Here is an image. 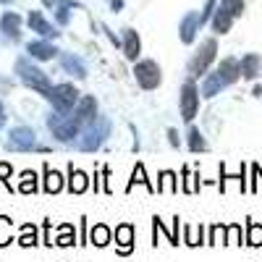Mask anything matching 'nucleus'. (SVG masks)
<instances>
[{
  "mask_svg": "<svg viewBox=\"0 0 262 262\" xmlns=\"http://www.w3.org/2000/svg\"><path fill=\"white\" fill-rule=\"evenodd\" d=\"M48 100H50V105H53L55 113L71 116V113L76 111V105H79L81 95H79V90H76L74 84H55L53 90L48 92Z\"/></svg>",
  "mask_w": 262,
  "mask_h": 262,
  "instance_id": "obj_4",
  "label": "nucleus"
},
{
  "mask_svg": "<svg viewBox=\"0 0 262 262\" xmlns=\"http://www.w3.org/2000/svg\"><path fill=\"white\" fill-rule=\"evenodd\" d=\"M11 242H16L13 238V221L8 215H0V249L8 247Z\"/></svg>",
  "mask_w": 262,
  "mask_h": 262,
  "instance_id": "obj_34",
  "label": "nucleus"
},
{
  "mask_svg": "<svg viewBox=\"0 0 262 262\" xmlns=\"http://www.w3.org/2000/svg\"><path fill=\"white\" fill-rule=\"evenodd\" d=\"M179 105H181V118L186 123H191L196 118V113H200V90H196V84L191 79L184 81V86H181Z\"/></svg>",
  "mask_w": 262,
  "mask_h": 262,
  "instance_id": "obj_8",
  "label": "nucleus"
},
{
  "mask_svg": "<svg viewBox=\"0 0 262 262\" xmlns=\"http://www.w3.org/2000/svg\"><path fill=\"white\" fill-rule=\"evenodd\" d=\"M11 176H13L11 163H3V160H0V184H6V189H11Z\"/></svg>",
  "mask_w": 262,
  "mask_h": 262,
  "instance_id": "obj_39",
  "label": "nucleus"
},
{
  "mask_svg": "<svg viewBox=\"0 0 262 262\" xmlns=\"http://www.w3.org/2000/svg\"><path fill=\"white\" fill-rule=\"evenodd\" d=\"M221 8H226L233 18H238V16H242L244 13V0H223V3H221Z\"/></svg>",
  "mask_w": 262,
  "mask_h": 262,
  "instance_id": "obj_38",
  "label": "nucleus"
},
{
  "mask_svg": "<svg viewBox=\"0 0 262 262\" xmlns=\"http://www.w3.org/2000/svg\"><path fill=\"white\" fill-rule=\"evenodd\" d=\"M238 66H242V79H257L259 69H262V58L257 53H247L242 60H238Z\"/></svg>",
  "mask_w": 262,
  "mask_h": 262,
  "instance_id": "obj_22",
  "label": "nucleus"
},
{
  "mask_svg": "<svg viewBox=\"0 0 262 262\" xmlns=\"http://www.w3.org/2000/svg\"><path fill=\"white\" fill-rule=\"evenodd\" d=\"M113 242V231L107 228L105 223H95V228H90V244H95V247H107Z\"/></svg>",
  "mask_w": 262,
  "mask_h": 262,
  "instance_id": "obj_23",
  "label": "nucleus"
},
{
  "mask_svg": "<svg viewBox=\"0 0 262 262\" xmlns=\"http://www.w3.org/2000/svg\"><path fill=\"white\" fill-rule=\"evenodd\" d=\"M13 81H6V79H0V90H11Z\"/></svg>",
  "mask_w": 262,
  "mask_h": 262,
  "instance_id": "obj_43",
  "label": "nucleus"
},
{
  "mask_svg": "<svg viewBox=\"0 0 262 262\" xmlns=\"http://www.w3.org/2000/svg\"><path fill=\"white\" fill-rule=\"evenodd\" d=\"M247 165H242V170L238 173H228L226 170V163H221V181H217V186H221V191H226V184L233 179V181H238V186H242V191H247Z\"/></svg>",
  "mask_w": 262,
  "mask_h": 262,
  "instance_id": "obj_24",
  "label": "nucleus"
},
{
  "mask_svg": "<svg viewBox=\"0 0 262 262\" xmlns=\"http://www.w3.org/2000/svg\"><path fill=\"white\" fill-rule=\"evenodd\" d=\"M226 228H228V226H223V223H215V226H210L207 244H210V247H215V244H226Z\"/></svg>",
  "mask_w": 262,
  "mask_h": 262,
  "instance_id": "obj_35",
  "label": "nucleus"
},
{
  "mask_svg": "<svg viewBox=\"0 0 262 262\" xmlns=\"http://www.w3.org/2000/svg\"><path fill=\"white\" fill-rule=\"evenodd\" d=\"M6 147H8V149H13V152H29V149H39L34 128H32V126H16V128H11Z\"/></svg>",
  "mask_w": 262,
  "mask_h": 262,
  "instance_id": "obj_9",
  "label": "nucleus"
},
{
  "mask_svg": "<svg viewBox=\"0 0 262 262\" xmlns=\"http://www.w3.org/2000/svg\"><path fill=\"white\" fill-rule=\"evenodd\" d=\"M42 3H45L48 8H53V3H60V0H42Z\"/></svg>",
  "mask_w": 262,
  "mask_h": 262,
  "instance_id": "obj_44",
  "label": "nucleus"
},
{
  "mask_svg": "<svg viewBox=\"0 0 262 262\" xmlns=\"http://www.w3.org/2000/svg\"><path fill=\"white\" fill-rule=\"evenodd\" d=\"M226 244H231V247H242L244 242H242V223H228V228H226Z\"/></svg>",
  "mask_w": 262,
  "mask_h": 262,
  "instance_id": "obj_37",
  "label": "nucleus"
},
{
  "mask_svg": "<svg viewBox=\"0 0 262 262\" xmlns=\"http://www.w3.org/2000/svg\"><path fill=\"white\" fill-rule=\"evenodd\" d=\"M6 126V111H3V102H0V128Z\"/></svg>",
  "mask_w": 262,
  "mask_h": 262,
  "instance_id": "obj_41",
  "label": "nucleus"
},
{
  "mask_svg": "<svg viewBox=\"0 0 262 262\" xmlns=\"http://www.w3.org/2000/svg\"><path fill=\"white\" fill-rule=\"evenodd\" d=\"M137 184H142L149 194H158V186L147 179V170H144V165H142V163H137V165H134V170H131V179H128V184H126V194H131V189H134Z\"/></svg>",
  "mask_w": 262,
  "mask_h": 262,
  "instance_id": "obj_19",
  "label": "nucleus"
},
{
  "mask_svg": "<svg viewBox=\"0 0 262 262\" xmlns=\"http://www.w3.org/2000/svg\"><path fill=\"white\" fill-rule=\"evenodd\" d=\"M181 221V217L176 215V217H173V228H165V221H163V217L160 215H155V217H152V231H155V233H165V238H168V242L173 244V247H179L181 242H179V223Z\"/></svg>",
  "mask_w": 262,
  "mask_h": 262,
  "instance_id": "obj_18",
  "label": "nucleus"
},
{
  "mask_svg": "<svg viewBox=\"0 0 262 262\" xmlns=\"http://www.w3.org/2000/svg\"><path fill=\"white\" fill-rule=\"evenodd\" d=\"M58 58H60V66H63L66 74H71L74 79H86V66H84V60H81L79 55H74V53H60Z\"/></svg>",
  "mask_w": 262,
  "mask_h": 262,
  "instance_id": "obj_14",
  "label": "nucleus"
},
{
  "mask_svg": "<svg viewBox=\"0 0 262 262\" xmlns=\"http://www.w3.org/2000/svg\"><path fill=\"white\" fill-rule=\"evenodd\" d=\"M16 244H18V247H24V249L37 247V244H39L37 226H34V223H24V226H21V233H18V238H16Z\"/></svg>",
  "mask_w": 262,
  "mask_h": 262,
  "instance_id": "obj_26",
  "label": "nucleus"
},
{
  "mask_svg": "<svg viewBox=\"0 0 262 262\" xmlns=\"http://www.w3.org/2000/svg\"><path fill=\"white\" fill-rule=\"evenodd\" d=\"M215 53H217V42L215 39H205L202 45H200V50H196L191 55V60H189V76L196 79V76L207 74L210 63L215 60Z\"/></svg>",
  "mask_w": 262,
  "mask_h": 262,
  "instance_id": "obj_6",
  "label": "nucleus"
},
{
  "mask_svg": "<svg viewBox=\"0 0 262 262\" xmlns=\"http://www.w3.org/2000/svg\"><path fill=\"white\" fill-rule=\"evenodd\" d=\"M238 76H242V66H238L236 58H226L221 60V66L205 76V84H202V97H215V95H221L226 86H231Z\"/></svg>",
  "mask_w": 262,
  "mask_h": 262,
  "instance_id": "obj_1",
  "label": "nucleus"
},
{
  "mask_svg": "<svg viewBox=\"0 0 262 262\" xmlns=\"http://www.w3.org/2000/svg\"><path fill=\"white\" fill-rule=\"evenodd\" d=\"M244 244L262 247V223L252 221V217H247V238H244Z\"/></svg>",
  "mask_w": 262,
  "mask_h": 262,
  "instance_id": "obj_33",
  "label": "nucleus"
},
{
  "mask_svg": "<svg viewBox=\"0 0 262 262\" xmlns=\"http://www.w3.org/2000/svg\"><path fill=\"white\" fill-rule=\"evenodd\" d=\"M27 21H29V27H32V32L42 34V37H45V39H50V37L55 39V37L60 34V32H55V29H53V24H48V18L42 16L39 11H29V18H27Z\"/></svg>",
  "mask_w": 262,
  "mask_h": 262,
  "instance_id": "obj_17",
  "label": "nucleus"
},
{
  "mask_svg": "<svg viewBox=\"0 0 262 262\" xmlns=\"http://www.w3.org/2000/svg\"><path fill=\"white\" fill-rule=\"evenodd\" d=\"M16 74H18L21 81L29 86V90L39 92L42 97H48V92L53 90V84H50L48 74L42 71V69H37V66H34L29 58H24V55H18V58H16Z\"/></svg>",
  "mask_w": 262,
  "mask_h": 262,
  "instance_id": "obj_2",
  "label": "nucleus"
},
{
  "mask_svg": "<svg viewBox=\"0 0 262 262\" xmlns=\"http://www.w3.org/2000/svg\"><path fill=\"white\" fill-rule=\"evenodd\" d=\"M111 137V121H107L105 116H100L95 123H90L81 134H79V139H76V147L81 149V152H97L102 144H105V139Z\"/></svg>",
  "mask_w": 262,
  "mask_h": 262,
  "instance_id": "obj_3",
  "label": "nucleus"
},
{
  "mask_svg": "<svg viewBox=\"0 0 262 262\" xmlns=\"http://www.w3.org/2000/svg\"><path fill=\"white\" fill-rule=\"evenodd\" d=\"M184 244L186 247H200V244H207V238H205V226H184Z\"/></svg>",
  "mask_w": 262,
  "mask_h": 262,
  "instance_id": "obj_25",
  "label": "nucleus"
},
{
  "mask_svg": "<svg viewBox=\"0 0 262 262\" xmlns=\"http://www.w3.org/2000/svg\"><path fill=\"white\" fill-rule=\"evenodd\" d=\"M202 24H205V18H202V13H196V11H189L184 18H181V24H179V32H181V42H186V45H191L194 42V37H196V32L202 29Z\"/></svg>",
  "mask_w": 262,
  "mask_h": 262,
  "instance_id": "obj_11",
  "label": "nucleus"
},
{
  "mask_svg": "<svg viewBox=\"0 0 262 262\" xmlns=\"http://www.w3.org/2000/svg\"><path fill=\"white\" fill-rule=\"evenodd\" d=\"M139 53H142V39H139V34H137L134 29H123V55H126L128 60L137 63Z\"/></svg>",
  "mask_w": 262,
  "mask_h": 262,
  "instance_id": "obj_21",
  "label": "nucleus"
},
{
  "mask_svg": "<svg viewBox=\"0 0 262 262\" xmlns=\"http://www.w3.org/2000/svg\"><path fill=\"white\" fill-rule=\"evenodd\" d=\"M231 24H233V16H231L226 8H217V11L212 13V29H215L217 34H226V32L231 29Z\"/></svg>",
  "mask_w": 262,
  "mask_h": 262,
  "instance_id": "obj_30",
  "label": "nucleus"
},
{
  "mask_svg": "<svg viewBox=\"0 0 262 262\" xmlns=\"http://www.w3.org/2000/svg\"><path fill=\"white\" fill-rule=\"evenodd\" d=\"M134 76H137V84L142 90H158L160 81H163V74H160V66L155 60H137L134 63Z\"/></svg>",
  "mask_w": 262,
  "mask_h": 262,
  "instance_id": "obj_7",
  "label": "nucleus"
},
{
  "mask_svg": "<svg viewBox=\"0 0 262 262\" xmlns=\"http://www.w3.org/2000/svg\"><path fill=\"white\" fill-rule=\"evenodd\" d=\"M27 53H29L34 60H53V58L60 55V50H58L55 45H50L48 39H34V42H29Z\"/></svg>",
  "mask_w": 262,
  "mask_h": 262,
  "instance_id": "obj_13",
  "label": "nucleus"
},
{
  "mask_svg": "<svg viewBox=\"0 0 262 262\" xmlns=\"http://www.w3.org/2000/svg\"><path fill=\"white\" fill-rule=\"evenodd\" d=\"M76 3H74V0H60V6H58V11H55V21H58V24L60 27H66V24H69V21H71V8H74Z\"/></svg>",
  "mask_w": 262,
  "mask_h": 262,
  "instance_id": "obj_36",
  "label": "nucleus"
},
{
  "mask_svg": "<svg viewBox=\"0 0 262 262\" xmlns=\"http://www.w3.org/2000/svg\"><path fill=\"white\" fill-rule=\"evenodd\" d=\"M42 189H45V194H58L63 189V176L55 168H50V163L42 165Z\"/></svg>",
  "mask_w": 262,
  "mask_h": 262,
  "instance_id": "obj_16",
  "label": "nucleus"
},
{
  "mask_svg": "<svg viewBox=\"0 0 262 262\" xmlns=\"http://www.w3.org/2000/svg\"><path fill=\"white\" fill-rule=\"evenodd\" d=\"M71 116H74V121H76L81 128H86L90 123H95V121L100 118V116H97V100H95L92 95H81L76 111H74Z\"/></svg>",
  "mask_w": 262,
  "mask_h": 262,
  "instance_id": "obj_10",
  "label": "nucleus"
},
{
  "mask_svg": "<svg viewBox=\"0 0 262 262\" xmlns=\"http://www.w3.org/2000/svg\"><path fill=\"white\" fill-rule=\"evenodd\" d=\"M181 189L186 191V194H196L200 191V186H202V181H200V173H191V168L189 165H184L181 168Z\"/></svg>",
  "mask_w": 262,
  "mask_h": 262,
  "instance_id": "obj_29",
  "label": "nucleus"
},
{
  "mask_svg": "<svg viewBox=\"0 0 262 262\" xmlns=\"http://www.w3.org/2000/svg\"><path fill=\"white\" fill-rule=\"evenodd\" d=\"M45 123H48V128L53 131V137H55L58 142H74V139H79V134L84 131V128H81V126L74 121V116L48 113Z\"/></svg>",
  "mask_w": 262,
  "mask_h": 262,
  "instance_id": "obj_5",
  "label": "nucleus"
},
{
  "mask_svg": "<svg viewBox=\"0 0 262 262\" xmlns=\"http://www.w3.org/2000/svg\"><path fill=\"white\" fill-rule=\"evenodd\" d=\"M186 144H189V149H191V152H196V155H200V152H207V149H210L207 139L202 137V131H200V128H194V126L186 131Z\"/></svg>",
  "mask_w": 262,
  "mask_h": 262,
  "instance_id": "obj_28",
  "label": "nucleus"
},
{
  "mask_svg": "<svg viewBox=\"0 0 262 262\" xmlns=\"http://www.w3.org/2000/svg\"><path fill=\"white\" fill-rule=\"evenodd\" d=\"M168 137H170V139H168V142H170V147H179V144H181L179 131H176V128H168Z\"/></svg>",
  "mask_w": 262,
  "mask_h": 262,
  "instance_id": "obj_40",
  "label": "nucleus"
},
{
  "mask_svg": "<svg viewBox=\"0 0 262 262\" xmlns=\"http://www.w3.org/2000/svg\"><path fill=\"white\" fill-rule=\"evenodd\" d=\"M116 252L121 257H128L134 252V226L131 223H121L116 228Z\"/></svg>",
  "mask_w": 262,
  "mask_h": 262,
  "instance_id": "obj_12",
  "label": "nucleus"
},
{
  "mask_svg": "<svg viewBox=\"0 0 262 262\" xmlns=\"http://www.w3.org/2000/svg\"><path fill=\"white\" fill-rule=\"evenodd\" d=\"M0 3H11V0H0Z\"/></svg>",
  "mask_w": 262,
  "mask_h": 262,
  "instance_id": "obj_45",
  "label": "nucleus"
},
{
  "mask_svg": "<svg viewBox=\"0 0 262 262\" xmlns=\"http://www.w3.org/2000/svg\"><path fill=\"white\" fill-rule=\"evenodd\" d=\"M37 189H39L37 173L34 170H21V176H18V191L21 194H34Z\"/></svg>",
  "mask_w": 262,
  "mask_h": 262,
  "instance_id": "obj_32",
  "label": "nucleus"
},
{
  "mask_svg": "<svg viewBox=\"0 0 262 262\" xmlns=\"http://www.w3.org/2000/svg\"><path fill=\"white\" fill-rule=\"evenodd\" d=\"M111 8H113V11H118V8H123V0H111Z\"/></svg>",
  "mask_w": 262,
  "mask_h": 262,
  "instance_id": "obj_42",
  "label": "nucleus"
},
{
  "mask_svg": "<svg viewBox=\"0 0 262 262\" xmlns=\"http://www.w3.org/2000/svg\"><path fill=\"white\" fill-rule=\"evenodd\" d=\"M74 244H79V242H76V231H74V226H71V223H60V226H58L55 247H74Z\"/></svg>",
  "mask_w": 262,
  "mask_h": 262,
  "instance_id": "obj_31",
  "label": "nucleus"
},
{
  "mask_svg": "<svg viewBox=\"0 0 262 262\" xmlns=\"http://www.w3.org/2000/svg\"><path fill=\"white\" fill-rule=\"evenodd\" d=\"M90 176L81 170V168H74V163L69 165V191L71 194H84L86 189H90Z\"/></svg>",
  "mask_w": 262,
  "mask_h": 262,
  "instance_id": "obj_20",
  "label": "nucleus"
},
{
  "mask_svg": "<svg viewBox=\"0 0 262 262\" xmlns=\"http://www.w3.org/2000/svg\"><path fill=\"white\" fill-rule=\"evenodd\" d=\"M176 191H179V176L173 170H160L158 194H176Z\"/></svg>",
  "mask_w": 262,
  "mask_h": 262,
  "instance_id": "obj_27",
  "label": "nucleus"
},
{
  "mask_svg": "<svg viewBox=\"0 0 262 262\" xmlns=\"http://www.w3.org/2000/svg\"><path fill=\"white\" fill-rule=\"evenodd\" d=\"M0 32H3L8 39L18 42L21 39V16L13 13V11L3 13V18H0Z\"/></svg>",
  "mask_w": 262,
  "mask_h": 262,
  "instance_id": "obj_15",
  "label": "nucleus"
}]
</instances>
